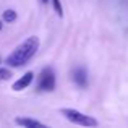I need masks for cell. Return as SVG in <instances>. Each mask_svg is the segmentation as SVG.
Wrapping results in <instances>:
<instances>
[{"instance_id": "30bf717a", "label": "cell", "mask_w": 128, "mask_h": 128, "mask_svg": "<svg viewBox=\"0 0 128 128\" xmlns=\"http://www.w3.org/2000/svg\"><path fill=\"white\" fill-rule=\"evenodd\" d=\"M41 2H42V3H47V2H49V0H41Z\"/></svg>"}, {"instance_id": "ba28073f", "label": "cell", "mask_w": 128, "mask_h": 128, "mask_svg": "<svg viewBox=\"0 0 128 128\" xmlns=\"http://www.w3.org/2000/svg\"><path fill=\"white\" fill-rule=\"evenodd\" d=\"M52 5H54V8H55L57 15L62 16L63 15V10H62V3H60V0H52Z\"/></svg>"}, {"instance_id": "8fae6325", "label": "cell", "mask_w": 128, "mask_h": 128, "mask_svg": "<svg viewBox=\"0 0 128 128\" xmlns=\"http://www.w3.org/2000/svg\"><path fill=\"white\" fill-rule=\"evenodd\" d=\"M2 26H3V24H2V21H0V29H2Z\"/></svg>"}, {"instance_id": "52a82bcc", "label": "cell", "mask_w": 128, "mask_h": 128, "mask_svg": "<svg viewBox=\"0 0 128 128\" xmlns=\"http://www.w3.org/2000/svg\"><path fill=\"white\" fill-rule=\"evenodd\" d=\"M3 20H5L6 23H13L16 20V12L15 10H5V12H3Z\"/></svg>"}, {"instance_id": "5b68a950", "label": "cell", "mask_w": 128, "mask_h": 128, "mask_svg": "<svg viewBox=\"0 0 128 128\" xmlns=\"http://www.w3.org/2000/svg\"><path fill=\"white\" fill-rule=\"evenodd\" d=\"M32 78H34V73H32V72L24 73V75H23L21 78L18 80V81H15V83H13V89H15V91L26 89V88H28V86L32 83Z\"/></svg>"}, {"instance_id": "3957f363", "label": "cell", "mask_w": 128, "mask_h": 128, "mask_svg": "<svg viewBox=\"0 0 128 128\" xmlns=\"http://www.w3.org/2000/svg\"><path fill=\"white\" fill-rule=\"evenodd\" d=\"M38 88L39 91H54L55 89V73L50 66L42 68L38 78Z\"/></svg>"}, {"instance_id": "6da1fadb", "label": "cell", "mask_w": 128, "mask_h": 128, "mask_svg": "<svg viewBox=\"0 0 128 128\" xmlns=\"http://www.w3.org/2000/svg\"><path fill=\"white\" fill-rule=\"evenodd\" d=\"M39 49V39L36 36H31L28 38L23 44H20L8 57H6L5 62L8 63L10 66H21L24 63H28L29 60L34 57V54L38 52Z\"/></svg>"}, {"instance_id": "277c9868", "label": "cell", "mask_w": 128, "mask_h": 128, "mask_svg": "<svg viewBox=\"0 0 128 128\" xmlns=\"http://www.w3.org/2000/svg\"><path fill=\"white\" fill-rule=\"evenodd\" d=\"M73 81L76 83L80 88H86L88 86V72L84 66H78L73 70Z\"/></svg>"}, {"instance_id": "9c48e42d", "label": "cell", "mask_w": 128, "mask_h": 128, "mask_svg": "<svg viewBox=\"0 0 128 128\" xmlns=\"http://www.w3.org/2000/svg\"><path fill=\"white\" fill-rule=\"evenodd\" d=\"M10 76H12L10 70H6V68H0V81H2V80H8Z\"/></svg>"}, {"instance_id": "7a4b0ae2", "label": "cell", "mask_w": 128, "mask_h": 128, "mask_svg": "<svg viewBox=\"0 0 128 128\" xmlns=\"http://www.w3.org/2000/svg\"><path fill=\"white\" fill-rule=\"evenodd\" d=\"M62 115H65L70 122L76 123V125H81V126H97V120L92 118L89 115H84L81 114L80 110L75 109H62Z\"/></svg>"}, {"instance_id": "8992f818", "label": "cell", "mask_w": 128, "mask_h": 128, "mask_svg": "<svg viewBox=\"0 0 128 128\" xmlns=\"http://www.w3.org/2000/svg\"><path fill=\"white\" fill-rule=\"evenodd\" d=\"M15 122L18 123V125H21V126H29V128H36V126L42 128V126H44L41 122H38V120H32V118H21V117H18Z\"/></svg>"}]
</instances>
